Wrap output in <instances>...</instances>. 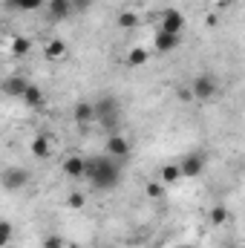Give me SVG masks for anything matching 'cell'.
I'll list each match as a JSON object with an SVG mask.
<instances>
[{"label":"cell","instance_id":"obj_1","mask_svg":"<svg viewBox=\"0 0 245 248\" xmlns=\"http://www.w3.org/2000/svg\"><path fill=\"white\" fill-rule=\"evenodd\" d=\"M84 179L95 190H116L122 185V162L113 156H84Z\"/></svg>","mask_w":245,"mask_h":248},{"label":"cell","instance_id":"obj_2","mask_svg":"<svg viewBox=\"0 0 245 248\" xmlns=\"http://www.w3.org/2000/svg\"><path fill=\"white\" fill-rule=\"evenodd\" d=\"M92 110H95V122L101 124L104 130L116 133L119 130V122H122V107L113 95H104L98 101H92Z\"/></svg>","mask_w":245,"mask_h":248},{"label":"cell","instance_id":"obj_3","mask_svg":"<svg viewBox=\"0 0 245 248\" xmlns=\"http://www.w3.org/2000/svg\"><path fill=\"white\" fill-rule=\"evenodd\" d=\"M190 95H193V101H202V104H208L214 95H216V78L214 75H208V72H202V75H196L193 81H190Z\"/></svg>","mask_w":245,"mask_h":248},{"label":"cell","instance_id":"obj_4","mask_svg":"<svg viewBox=\"0 0 245 248\" xmlns=\"http://www.w3.org/2000/svg\"><path fill=\"white\" fill-rule=\"evenodd\" d=\"M29 179H32V173L26 168H6V170H0V187L9 190V193L23 190L29 185Z\"/></svg>","mask_w":245,"mask_h":248},{"label":"cell","instance_id":"obj_5","mask_svg":"<svg viewBox=\"0 0 245 248\" xmlns=\"http://www.w3.org/2000/svg\"><path fill=\"white\" fill-rule=\"evenodd\" d=\"M104 147H107V156H113V159H130V153H133V144H130V139L122 136V133H110L107 136V141H104Z\"/></svg>","mask_w":245,"mask_h":248},{"label":"cell","instance_id":"obj_6","mask_svg":"<svg viewBox=\"0 0 245 248\" xmlns=\"http://www.w3.org/2000/svg\"><path fill=\"white\" fill-rule=\"evenodd\" d=\"M176 165H179L182 179H196L205 170V153H187L182 162H176Z\"/></svg>","mask_w":245,"mask_h":248},{"label":"cell","instance_id":"obj_7","mask_svg":"<svg viewBox=\"0 0 245 248\" xmlns=\"http://www.w3.org/2000/svg\"><path fill=\"white\" fill-rule=\"evenodd\" d=\"M159 32L182 35L184 32V15L179 9H165V12H162V26H159Z\"/></svg>","mask_w":245,"mask_h":248},{"label":"cell","instance_id":"obj_8","mask_svg":"<svg viewBox=\"0 0 245 248\" xmlns=\"http://www.w3.org/2000/svg\"><path fill=\"white\" fill-rule=\"evenodd\" d=\"M72 122L78 124V130H84V127H90V124H95V110H92V101H75V107H72Z\"/></svg>","mask_w":245,"mask_h":248},{"label":"cell","instance_id":"obj_9","mask_svg":"<svg viewBox=\"0 0 245 248\" xmlns=\"http://www.w3.org/2000/svg\"><path fill=\"white\" fill-rule=\"evenodd\" d=\"M182 44V35H170V32H156L153 38V52L159 55H168V52H176Z\"/></svg>","mask_w":245,"mask_h":248},{"label":"cell","instance_id":"obj_10","mask_svg":"<svg viewBox=\"0 0 245 248\" xmlns=\"http://www.w3.org/2000/svg\"><path fill=\"white\" fill-rule=\"evenodd\" d=\"M29 87V81L23 78V75H9L3 84H0V90H3V95H9V98H15V101H20V95H23V90Z\"/></svg>","mask_w":245,"mask_h":248},{"label":"cell","instance_id":"obj_11","mask_svg":"<svg viewBox=\"0 0 245 248\" xmlns=\"http://www.w3.org/2000/svg\"><path fill=\"white\" fill-rule=\"evenodd\" d=\"M20 101L29 107V110H41L44 104H46V95H44V90L41 87H35V84H29L26 90H23V95H20Z\"/></svg>","mask_w":245,"mask_h":248},{"label":"cell","instance_id":"obj_12","mask_svg":"<svg viewBox=\"0 0 245 248\" xmlns=\"http://www.w3.org/2000/svg\"><path fill=\"white\" fill-rule=\"evenodd\" d=\"M61 170L66 179H84V156H66Z\"/></svg>","mask_w":245,"mask_h":248},{"label":"cell","instance_id":"obj_13","mask_svg":"<svg viewBox=\"0 0 245 248\" xmlns=\"http://www.w3.org/2000/svg\"><path fill=\"white\" fill-rule=\"evenodd\" d=\"M29 150H32L35 159H49L52 156V139L49 136H35L32 144H29Z\"/></svg>","mask_w":245,"mask_h":248},{"label":"cell","instance_id":"obj_14","mask_svg":"<svg viewBox=\"0 0 245 248\" xmlns=\"http://www.w3.org/2000/svg\"><path fill=\"white\" fill-rule=\"evenodd\" d=\"M46 12L52 20H66L72 15V6H69V0H46Z\"/></svg>","mask_w":245,"mask_h":248},{"label":"cell","instance_id":"obj_15","mask_svg":"<svg viewBox=\"0 0 245 248\" xmlns=\"http://www.w3.org/2000/svg\"><path fill=\"white\" fill-rule=\"evenodd\" d=\"M66 52H69V49H66V44H63L61 38H52V41L44 46V55H46L49 61H63Z\"/></svg>","mask_w":245,"mask_h":248},{"label":"cell","instance_id":"obj_16","mask_svg":"<svg viewBox=\"0 0 245 248\" xmlns=\"http://www.w3.org/2000/svg\"><path fill=\"white\" fill-rule=\"evenodd\" d=\"M159 179H162V185H176V182H182V173H179V165H176V162H170V165H165V168L159 170Z\"/></svg>","mask_w":245,"mask_h":248},{"label":"cell","instance_id":"obj_17","mask_svg":"<svg viewBox=\"0 0 245 248\" xmlns=\"http://www.w3.org/2000/svg\"><path fill=\"white\" fill-rule=\"evenodd\" d=\"M6 6L15 12H35V9H44L46 0H6Z\"/></svg>","mask_w":245,"mask_h":248},{"label":"cell","instance_id":"obj_18","mask_svg":"<svg viewBox=\"0 0 245 248\" xmlns=\"http://www.w3.org/2000/svg\"><path fill=\"white\" fill-rule=\"evenodd\" d=\"M147 61H150V52H147L144 46H133L130 55H127V63H130V66H144Z\"/></svg>","mask_w":245,"mask_h":248},{"label":"cell","instance_id":"obj_19","mask_svg":"<svg viewBox=\"0 0 245 248\" xmlns=\"http://www.w3.org/2000/svg\"><path fill=\"white\" fill-rule=\"evenodd\" d=\"M29 52H32V41H29V38H15V41H12V55L26 58Z\"/></svg>","mask_w":245,"mask_h":248},{"label":"cell","instance_id":"obj_20","mask_svg":"<svg viewBox=\"0 0 245 248\" xmlns=\"http://www.w3.org/2000/svg\"><path fill=\"white\" fill-rule=\"evenodd\" d=\"M208 217H211V225H225L231 214H228V208H225V205H214Z\"/></svg>","mask_w":245,"mask_h":248},{"label":"cell","instance_id":"obj_21","mask_svg":"<svg viewBox=\"0 0 245 248\" xmlns=\"http://www.w3.org/2000/svg\"><path fill=\"white\" fill-rule=\"evenodd\" d=\"M15 240V225L9 219H0V248H6Z\"/></svg>","mask_w":245,"mask_h":248},{"label":"cell","instance_id":"obj_22","mask_svg":"<svg viewBox=\"0 0 245 248\" xmlns=\"http://www.w3.org/2000/svg\"><path fill=\"white\" fill-rule=\"evenodd\" d=\"M66 205H69L72 211H81V208L87 205V193H84V190H72V193L66 196Z\"/></svg>","mask_w":245,"mask_h":248},{"label":"cell","instance_id":"obj_23","mask_svg":"<svg viewBox=\"0 0 245 248\" xmlns=\"http://www.w3.org/2000/svg\"><path fill=\"white\" fill-rule=\"evenodd\" d=\"M136 23H138L136 12H130V9L119 12V26H122V29H136Z\"/></svg>","mask_w":245,"mask_h":248},{"label":"cell","instance_id":"obj_24","mask_svg":"<svg viewBox=\"0 0 245 248\" xmlns=\"http://www.w3.org/2000/svg\"><path fill=\"white\" fill-rule=\"evenodd\" d=\"M41 246L44 248H66V243H63L61 234H46V237L41 240Z\"/></svg>","mask_w":245,"mask_h":248},{"label":"cell","instance_id":"obj_25","mask_svg":"<svg viewBox=\"0 0 245 248\" xmlns=\"http://www.w3.org/2000/svg\"><path fill=\"white\" fill-rule=\"evenodd\" d=\"M144 193H147L150 199H162V196H165V185H162V182H147Z\"/></svg>","mask_w":245,"mask_h":248},{"label":"cell","instance_id":"obj_26","mask_svg":"<svg viewBox=\"0 0 245 248\" xmlns=\"http://www.w3.org/2000/svg\"><path fill=\"white\" fill-rule=\"evenodd\" d=\"M92 3H95V0H69L72 15H78V12H90V9H92Z\"/></svg>","mask_w":245,"mask_h":248},{"label":"cell","instance_id":"obj_27","mask_svg":"<svg viewBox=\"0 0 245 248\" xmlns=\"http://www.w3.org/2000/svg\"><path fill=\"white\" fill-rule=\"evenodd\" d=\"M179 98H182V101H193V95H190V90H179Z\"/></svg>","mask_w":245,"mask_h":248},{"label":"cell","instance_id":"obj_28","mask_svg":"<svg viewBox=\"0 0 245 248\" xmlns=\"http://www.w3.org/2000/svg\"><path fill=\"white\" fill-rule=\"evenodd\" d=\"M231 3H237V0H219V6H231Z\"/></svg>","mask_w":245,"mask_h":248},{"label":"cell","instance_id":"obj_29","mask_svg":"<svg viewBox=\"0 0 245 248\" xmlns=\"http://www.w3.org/2000/svg\"><path fill=\"white\" fill-rule=\"evenodd\" d=\"M176 248H196V246H176Z\"/></svg>","mask_w":245,"mask_h":248},{"label":"cell","instance_id":"obj_30","mask_svg":"<svg viewBox=\"0 0 245 248\" xmlns=\"http://www.w3.org/2000/svg\"><path fill=\"white\" fill-rule=\"evenodd\" d=\"M225 248H240V246H225Z\"/></svg>","mask_w":245,"mask_h":248}]
</instances>
